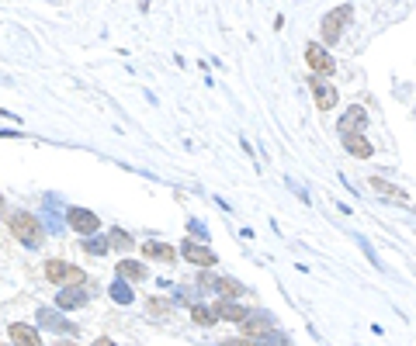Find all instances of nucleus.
Segmentation results:
<instances>
[{"instance_id":"1","label":"nucleus","mask_w":416,"mask_h":346,"mask_svg":"<svg viewBox=\"0 0 416 346\" xmlns=\"http://www.w3.org/2000/svg\"><path fill=\"white\" fill-rule=\"evenodd\" d=\"M8 228L14 232V239L25 243V246H38V239H42V222L35 215H28V211H11L8 215Z\"/></svg>"},{"instance_id":"2","label":"nucleus","mask_w":416,"mask_h":346,"mask_svg":"<svg viewBox=\"0 0 416 346\" xmlns=\"http://www.w3.org/2000/svg\"><path fill=\"white\" fill-rule=\"evenodd\" d=\"M305 63H309V70L316 73V77H330L337 66H333V55L326 52V49H320L316 42H309L305 45Z\"/></svg>"},{"instance_id":"3","label":"nucleus","mask_w":416,"mask_h":346,"mask_svg":"<svg viewBox=\"0 0 416 346\" xmlns=\"http://www.w3.org/2000/svg\"><path fill=\"white\" fill-rule=\"evenodd\" d=\"M66 218H70V228H73V232H80V236H94V232H101L97 215L87 211V208H70Z\"/></svg>"},{"instance_id":"4","label":"nucleus","mask_w":416,"mask_h":346,"mask_svg":"<svg viewBox=\"0 0 416 346\" xmlns=\"http://www.w3.org/2000/svg\"><path fill=\"white\" fill-rule=\"evenodd\" d=\"M347 21H350V8H347V4L333 8V11L326 14V21H323V38H326V42H337Z\"/></svg>"},{"instance_id":"5","label":"nucleus","mask_w":416,"mask_h":346,"mask_svg":"<svg viewBox=\"0 0 416 346\" xmlns=\"http://www.w3.org/2000/svg\"><path fill=\"white\" fill-rule=\"evenodd\" d=\"M364 125H368V111L364 107H347L343 122H340V135H361Z\"/></svg>"},{"instance_id":"6","label":"nucleus","mask_w":416,"mask_h":346,"mask_svg":"<svg viewBox=\"0 0 416 346\" xmlns=\"http://www.w3.org/2000/svg\"><path fill=\"white\" fill-rule=\"evenodd\" d=\"M11 343L14 346H42V336L28 322H11Z\"/></svg>"},{"instance_id":"7","label":"nucleus","mask_w":416,"mask_h":346,"mask_svg":"<svg viewBox=\"0 0 416 346\" xmlns=\"http://www.w3.org/2000/svg\"><path fill=\"white\" fill-rule=\"evenodd\" d=\"M181 253H184L194 267H212V263H219V256H216L212 250H205V246H198V243H184Z\"/></svg>"},{"instance_id":"8","label":"nucleus","mask_w":416,"mask_h":346,"mask_svg":"<svg viewBox=\"0 0 416 346\" xmlns=\"http://www.w3.org/2000/svg\"><path fill=\"white\" fill-rule=\"evenodd\" d=\"M142 256L146 260H160V263H174L177 260V250L167 246V243H142Z\"/></svg>"},{"instance_id":"9","label":"nucleus","mask_w":416,"mask_h":346,"mask_svg":"<svg viewBox=\"0 0 416 346\" xmlns=\"http://www.w3.org/2000/svg\"><path fill=\"white\" fill-rule=\"evenodd\" d=\"M368 184H372V191H375V194H382L385 201H406V191H402V187H395V184H389L385 177H368Z\"/></svg>"},{"instance_id":"10","label":"nucleus","mask_w":416,"mask_h":346,"mask_svg":"<svg viewBox=\"0 0 416 346\" xmlns=\"http://www.w3.org/2000/svg\"><path fill=\"white\" fill-rule=\"evenodd\" d=\"M343 146H347V152L357 156V159H368V156L375 152V146L364 139V135H343Z\"/></svg>"},{"instance_id":"11","label":"nucleus","mask_w":416,"mask_h":346,"mask_svg":"<svg viewBox=\"0 0 416 346\" xmlns=\"http://www.w3.org/2000/svg\"><path fill=\"white\" fill-rule=\"evenodd\" d=\"M312 94H316V104H320V111H330V107H337V90H333L330 83H320V80H312Z\"/></svg>"},{"instance_id":"12","label":"nucleus","mask_w":416,"mask_h":346,"mask_svg":"<svg viewBox=\"0 0 416 346\" xmlns=\"http://www.w3.org/2000/svg\"><path fill=\"white\" fill-rule=\"evenodd\" d=\"M271 329V319L268 315H246V322H243V332H246V339H253V336H264Z\"/></svg>"},{"instance_id":"13","label":"nucleus","mask_w":416,"mask_h":346,"mask_svg":"<svg viewBox=\"0 0 416 346\" xmlns=\"http://www.w3.org/2000/svg\"><path fill=\"white\" fill-rule=\"evenodd\" d=\"M216 315L219 319H226V322H246V308L243 305H236V302H219V308H216Z\"/></svg>"},{"instance_id":"14","label":"nucleus","mask_w":416,"mask_h":346,"mask_svg":"<svg viewBox=\"0 0 416 346\" xmlns=\"http://www.w3.org/2000/svg\"><path fill=\"white\" fill-rule=\"evenodd\" d=\"M146 267L142 263H135V260H118V277H125V280H146Z\"/></svg>"},{"instance_id":"15","label":"nucleus","mask_w":416,"mask_h":346,"mask_svg":"<svg viewBox=\"0 0 416 346\" xmlns=\"http://www.w3.org/2000/svg\"><path fill=\"white\" fill-rule=\"evenodd\" d=\"M216 287L222 291V298H226V302H233V298H239V295H243V284H239V280H233V277H219V280H216Z\"/></svg>"},{"instance_id":"16","label":"nucleus","mask_w":416,"mask_h":346,"mask_svg":"<svg viewBox=\"0 0 416 346\" xmlns=\"http://www.w3.org/2000/svg\"><path fill=\"white\" fill-rule=\"evenodd\" d=\"M66 270H70V267H66L63 260H49V263H45V277H49L52 284H66Z\"/></svg>"},{"instance_id":"17","label":"nucleus","mask_w":416,"mask_h":346,"mask_svg":"<svg viewBox=\"0 0 416 346\" xmlns=\"http://www.w3.org/2000/svg\"><path fill=\"white\" fill-rule=\"evenodd\" d=\"M83 302H87V295L77 291V287H70V291H60V308H77V305H83Z\"/></svg>"},{"instance_id":"18","label":"nucleus","mask_w":416,"mask_h":346,"mask_svg":"<svg viewBox=\"0 0 416 346\" xmlns=\"http://www.w3.org/2000/svg\"><path fill=\"white\" fill-rule=\"evenodd\" d=\"M191 319H194V325H216L219 315H216L212 308H205V305H194V308H191Z\"/></svg>"},{"instance_id":"19","label":"nucleus","mask_w":416,"mask_h":346,"mask_svg":"<svg viewBox=\"0 0 416 346\" xmlns=\"http://www.w3.org/2000/svg\"><path fill=\"white\" fill-rule=\"evenodd\" d=\"M174 305L167 298H149V315H170Z\"/></svg>"},{"instance_id":"20","label":"nucleus","mask_w":416,"mask_h":346,"mask_svg":"<svg viewBox=\"0 0 416 346\" xmlns=\"http://www.w3.org/2000/svg\"><path fill=\"white\" fill-rule=\"evenodd\" d=\"M112 246H115V250H129V246H132V239L122 232V228H112Z\"/></svg>"},{"instance_id":"21","label":"nucleus","mask_w":416,"mask_h":346,"mask_svg":"<svg viewBox=\"0 0 416 346\" xmlns=\"http://www.w3.org/2000/svg\"><path fill=\"white\" fill-rule=\"evenodd\" d=\"M83 280H87V274H83L80 267H70V270H66V284H83Z\"/></svg>"},{"instance_id":"22","label":"nucleus","mask_w":416,"mask_h":346,"mask_svg":"<svg viewBox=\"0 0 416 346\" xmlns=\"http://www.w3.org/2000/svg\"><path fill=\"white\" fill-rule=\"evenodd\" d=\"M222 346H257V343L246 336H229V339H222Z\"/></svg>"},{"instance_id":"23","label":"nucleus","mask_w":416,"mask_h":346,"mask_svg":"<svg viewBox=\"0 0 416 346\" xmlns=\"http://www.w3.org/2000/svg\"><path fill=\"white\" fill-rule=\"evenodd\" d=\"M112 295H115L118 302H125V305L132 302V291H129V287H122V284H115V291H112Z\"/></svg>"},{"instance_id":"24","label":"nucleus","mask_w":416,"mask_h":346,"mask_svg":"<svg viewBox=\"0 0 416 346\" xmlns=\"http://www.w3.org/2000/svg\"><path fill=\"white\" fill-rule=\"evenodd\" d=\"M94 346H118L115 339H108V336H101V339H94Z\"/></svg>"},{"instance_id":"25","label":"nucleus","mask_w":416,"mask_h":346,"mask_svg":"<svg viewBox=\"0 0 416 346\" xmlns=\"http://www.w3.org/2000/svg\"><path fill=\"white\" fill-rule=\"evenodd\" d=\"M87 250H90V253H101V250H104V243H94V239H87Z\"/></svg>"},{"instance_id":"26","label":"nucleus","mask_w":416,"mask_h":346,"mask_svg":"<svg viewBox=\"0 0 416 346\" xmlns=\"http://www.w3.org/2000/svg\"><path fill=\"white\" fill-rule=\"evenodd\" d=\"M60 346H77V343H60Z\"/></svg>"},{"instance_id":"27","label":"nucleus","mask_w":416,"mask_h":346,"mask_svg":"<svg viewBox=\"0 0 416 346\" xmlns=\"http://www.w3.org/2000/svg\"><path fill=\"white\" fill-rule=\"evenodd\" d=\"M0 204H4V194H0Z\"/></svg>"}]
</instances>
